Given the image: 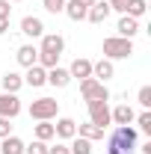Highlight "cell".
I'll return each instance as SVG.
<instances>
[{"mask_svg":"<svg viewBox=\"0 0 151 154\" xmlns=\"http://www.w3.org/2000/svg\"><path fill=\"white\" fill-rule=\"evenodd\" d=\"M12 15V6H9V0H0V18H9Z\"/></svg>","mask_w":151,"mask_h":154,"instance_id":"31","label":"cell"},{"mask_svg":"<svg viewBox=\"0 0 151 154\" xmlns=\"http://www.w3.org/2000/svg\"><path fill=\"white\" fill-rule=\"evenodd\" d=\"M6 30H9V18H0V36H3Z\"/></svg>","mask_w":151,"mask_h":154,"instance_id":"33","label":"cell"},{"mask_svg":"<svg viewBox=\"0 0 151 154\" xmlns=\"http://www.w3.org/2000/svg\"><path fill=\"white\" fill-rule=\"evenodd\" d=\"M12 119H0V139H6V136H12V125H9Z\"/></svg>","mask_w":151,"mask_h":154,"instance_id":"29","label":"cell"},{"mask_svg":"<svg viewBox=\"0 0 151 154\" xmlns=\"http://www.w3.org/2000/svg\"><path fill=\"white\" fill-rule=\"evenodd\" d=\"M62 48H65V38L59 36V33H45V36H42V48H39V65H42V68L59 65Z\"/></svg>","mask_w":151,"mask_h":154,"instance_id":"1","label":"cell"},{"mask_svg":"<svg viewBox=\"0 0 151 154\" xmlns=\"http://www.w3.org/2000/svg\"><path fill=\"white\" fill-rule=\"evenodd\" d=\"M48 83H51V86H57V89H65V86L71 83V74H68V68H59V65L48 68Z\"/></svg>","mask_w":151,"mask_h":154,"instance_id":"13","label":"cell"},{"mask_svg":"<svg viewBox=\"0 0 151 154\" xmlns=\"http://www.w3.org/2000/svg\"><path fill=\"white\" fill-rule=\"evenodd\" d=\"M77 136H83V139L95 142V139H104V128H98V125H92V122H86V125L77 128Z\"/></svg>","mask_w":151,"mask_h":154,"instance_id":"18","label":"cell"},{"mask_svg":"<svg viewBox=\"0 0 151 154\" xmlns=\"http://www.w3.org/2000/svg\"><path fill=\"white\" fill-rule=\"evenodd\" d=\"M21 33L30 38H42L45 36V24H42V18H36V15H27V18L21 21Z\"/></svg>","mask_w":151,"mask_h":154,"instance_id":"8","label":"cell"},{"mask_svg":"<svg viewBox=\"0 0 151 154\" xmlns=\"http://www.w3.org/2000/svg\"><path fill=\"white\" fill-rule=\"evenodd\" d=\"M48 154H71V148H68L65 142H57L54 148H48Z\"/></svg>","mask_w":151,"mask_h":154,"instance_id":"30","label":"cell"},{"mask_svg":"<svg viewBox=\"0 0 151 154\" xmlns=\"http://www.w3.org/2000/svg\"><path fill=\"white\" fill-rule=\"evenodd\" d=\"M59 113V101L54 98H39L30 104V119H36V122H51V119H57Z\"/></svg>","mask_w":151,"mask_h":154,"instance_id":"4","label":"cell"},{"mask_svg":"<svg viewBox=\"0 0 151 154\" xmlns=\"http://www.w3.org/2000/svg\"><path fill=\"white\" fill-rule=\"evenodd\" d=\"M0 151L3 154H24V142H21L18 136H6L3 145H0Z\"/></svg>","mask_w":151,"mask_h":154,"instance_id":"22","label":"cell"},{"mask_svg":"<svg viewBox=\"0 0 151 154\" xmlns=\"http://www.w3.org/2000/svg\"><path fill=\"white\" fill-rule=\"evenodd\" d=\"M33 131H36V139H42V142H48V139H54V125H51V122H39L36 128H33Z\"/></svg>","mask_w":151,"mask_h":154,"instance_id":"23","label":"cell"},{"mask_svg":"<svg viewBox=\"0 0 151 154\" xmlns=\"http://www.w3.org/2000/svg\"><path fill=\"white\" fill-rule=\"evenodd\" d=\"M133 54V38L110 36L104 38V59H128Z\"/></svg>","mask_w":151,"mask_h":154,"instance_id":"3","label":"cell"},{"mask_svg":"<svg viewBox=\"0 0 151 154\" xmlns=\"http://www.w3.org/2000/svg\"><path fill=\"white\" fill-rule=\"evenodd\" d=\"M80 95L86 98V101H110V89H107V83H101V80H95V77H86V80H80Z\"/></svg>","mask_w":151,"mask_h":154,"instance_id":"5","label":"cell"},{"mask_svg":"<svg viewBox=\"0 0 151 154\" xmlns=\"http://www.w3.org/2000/svg\"><path fill=\"white\" fill-rule=\"evenodd\" d=\"M86 107H89V122L92 125H98V128H110L113 125V119H110V107H107V101H86Z\"/></svg>","mask_w":151,"mask_h":154,"instance_id":"6","label":"cell"},{"mask_svg":"<svg viewBox=\"0 0 151 154\" xmlns=\"http://www.w3.org/2000/svg\"><path fill=\"white\" fill-rule=\"evenodd\" d=\"M54 134H57L59 139H74V136H77V122H74V119H57Z\"/></svg>","mask_w":151,"mask_h":154,"instance_id":"15","label":"cell"},{"mask_svg":"<svg viewBox=\"0 0 151 154\" xmlns=\"http://www.w3.org/2000/svg\"><path fill=\"white\" fill-rule=\"evenodd\" d=\"M77 3H80V6H86V9H89V6H95V3H98V0H77Z\"/></svg>","mask_w":151,"mask_h":154,"instance_id":"34","label":"cell"},{"mask_svg":"<svg viewBox=\"0 0 151 154\" xmlns=\"http://www.w3.org/2000/svg\"><path fill=\"white\" fill-rule=\"evenodd\" d=\"M136 101L148 110V107H151V86H142V89H139V95H136Z\"/></svg>","mask_w":151,"mask_h":154,"instance_id":"28","label":"cell"},{"mask_svg":"<svg viewBox=\"0 0 151 154\" xmlns=\"http://www.w3.org/2000/svg\"><path fill=\"white\" fill-rule=\"evenodd\" d=\"M148 12V3L145 0H125V15H131V18H142Z\"/></svg>","mask_w":151,"mask_h":154,"instance_id":"20","label":"cell"},{"mask_svg":"<svg viewBox=\"0 0 151 154\" xmlns=\"http://www.w3.org/2000/svg\"><path fill=\"white\" fill-rule=\"evenodd\" d=\"M0 83H3V92H15V95H18V89L24 86V77H21V74H15V71H6Z\"/></svg>","mask_w":151,"mask_h":154,"instance_id":"19","label":"cell"},{"mask_svg":"<svg viewBox=\"0 0 151 154\" xmlns=\"http://www.w3.org/2000/svg\"><path fill=\"white\" fill-rule=\"evenodd\" d=\"M68 148H71V154H92V142L83 139V136H74Z\"/></svg>","mask_w":151,"mask_h":154,"instance_id":"24","label":"cell"},{"mask_svg":"<svg viewBox=\"0 0 151 154\" xmlns=\"http://www.w3.org/2000/svg\"><path fill=\"white\" fill-rule=\"evenodd\" d=\"M113 74H116V68H113V59H98V62H92V77H95V80L107 83V80H110Z\"/></svg>","mask_w":151,"mask_h":154,"instance_id":"12","label":"cell"},{"mask_svg":"<svg viewBox=\"0 0 151 154\" xmlns=\"http://www.w3.org/2000/svg\"><path fill=\"white\" fill-rule=\"evenodd\" d=\"M42 6H45L51 15H59V12L65 9V0H42Z\"/></svg>","mask_w":151,"mask_h":154,"instance_id":"27","label":"cell"},{"mask_svg":"<svg viewBox=\"0 0 151 154\" xmlns=\"http://www.w3.org/2000/svg\"><path fill=\"white\" fill-rule=\"evenodd\" d=\"M136 128H131V125H119L113 134H110V139H107V154H133V148H136Z\"/></svg>","mask_w":151,"mask_h":154,"instance_id":"2","label":"cell"},{"mask_svg":"<svg viewBox=\"0 0 151 154\" xmlns=\"http://www.w3.org/2000/svg\"><path fill=\"white\" fill-rule=\"evenodd\" d=\"M24 83L27 86H33V89H39V86H45L48 83V68H42V65H30L27 68V74H24Z\"/></svg>","mask_w":151,"mask_h":154,"instance_id":"9","label":"cell"},{"mask_svg":"<svg viewBox=\"0 0 151 154\" xmlns=\"http://www.w3.org/2000/svg\"><path fill=\"white\" fill-rule=\"evenodd\" d=\"M24 154H48V142H42V139H33L30 145H24Z\"/></svg>","mask_w":151,"mask_h":154,"instance_id":"26","label":"cell"},{"mask_svg":"<svg viewBox=\"0 0 151 154\" xmlns=\"http://www.w3.org/2000/svg\"><path fill=\"white\" fill-rule=\"evenodd\" d=\"M62 12H65V15H68L71 21H83V18H86V12H89V9H86V6H80L77 0H68Z\"/></svg>","mask_w":151,"mask_h":154,"instance_id":"21","label":"cell"},{"mask_svg":"<svg viewBox=\"0 0 151 154\" xmlns=\"http://www.w3.org/2000/svg\"><path fill=\"white\" fill-rule=\"evenodd\" d=\"M110 12H113V9H110V3H107V0H98L95 6H89L86 18L92 21V24H104V21L110 18Z\"/></svg>","mask_w":151,"mask_h":154,"instance_id":"11","label":"cell"},{"mask_svg":"<svg viewBox=\"0 0 151 154\" xmlns=\"http://www.w3.org/2000/svg\"><path fill=\"white\" fill-rule=\"evenodd\" d=\"M15 59H18L24 68L36 65V62H39V48H33V45H21V48H18V54H15Z\"/></svg>","mask_w":151,"mask_h":154,"instance_id":"16","label":"cell"},{"mask_svg":"<svg viewBox=\"0 0 151 154\" xmlns=\"http://www.w3.org/2000/svg\"><path fill=\"white\" fill-rule=\"evenodd\" d=\"M116 30H119V36H122V38H133L136 33H139V21L131 18V15H122L119 24H116Z\"/></svg>","mask_w":151,"mask_h":154,"instance_id":"14","label":"cell"},{"mask_svg":"<svg viewBox=\"0 0 151 154\" xmlns=\"http://www.w3.org/2000/svg\"><path fill=\"white\" fill-rule=\"evenodd\" d=\"M15 3H21V0H15Z\"/></svg>","mask_w":151,"mask_h":154,"instance_id":"35","label":"cell"},{"mask_svg":"<svg viewBox=\"0 0 151 154\" xmlns=\"http://www.w3.org/2000/svg\"><path fill=\"white\" fill-rule=\"evenodd\" d=\"M110 119H113L116 125H131L133 119H136V113H133L131 104H119L116 110H110Z\"/></svg>","mask_w":151,"mask_h":154,"instance_id":"17","label":"cell"},{"mask_svg":"<svg viewBox=\"0 0 151 154\" xmlns=\"http://www.w3.org/2000/svg\"><path fill=\"white\" fill-rule=\"evenodd\" d=\"M68 74H71V80H86V77H92V59L77 57L74 62H71V68H68Z\"/></svg>","mask_w":151,"mask_h":154,"instance_id":"10","label":"cell"},{"mask_svg":"<svg viewBox=\"0 0 151 154\" xmlns=\"http://www.w3.org/2000/svg\"><path fill=\"white\" fill-rule=\"evenodd\" d=\"M107 3H110L113 12H122V15H125V0H107Z\"/></svg>","mask_w":151,"mask_h":154,"instance_id":"32","label":"cell"},{"mask_svg":"<svg viewBox=\"0 0 151 154\" xmlns=\"http://www.w3.org/2000/svg\"><path fill=\"white\" fill-rule=\"evenodd\" d=\"M21 113V98L15 92H3L0 95V119H15Z\"/></svg>","mask_w":151,"mask_h":154,"instance_id":"7","label":"cell"},{"mask_svg":"<svg viewBox=\"0 0 151 154\" xmlns=\"http://www.w3.org/2000/svg\"><path fill=\"white\" fill-rule=\"evenodd\" d=\"M133 122L139 125V131H142V134H148V136H151V113H148V110H145V113H139Z\"/></svg>","mask_w":151,"mask_h":154,"instance_id":"25","label":"cell"}]
</instances>
